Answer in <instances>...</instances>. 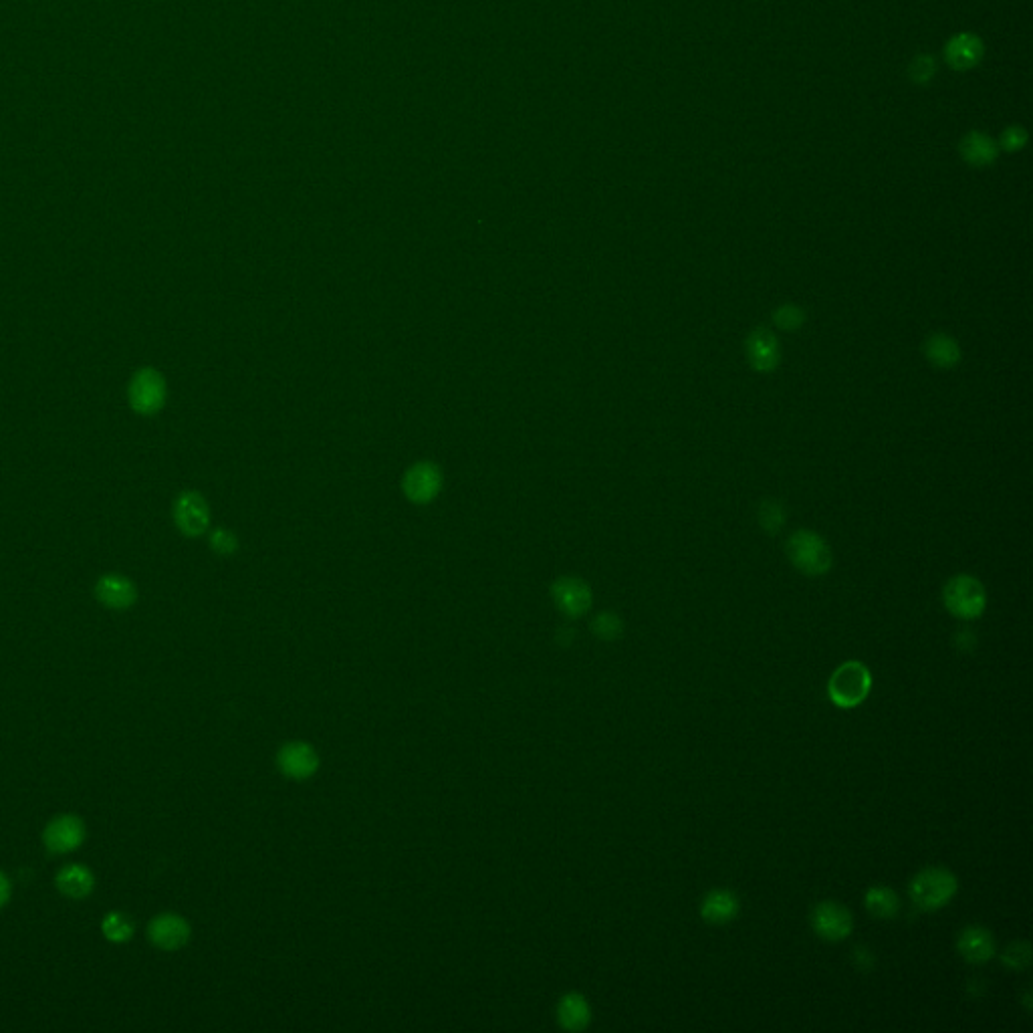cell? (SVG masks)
Listing matches in <instances>:
<instances>
[{
  "instance_id": "6da1fadb",
  "label": "cell",
  "mask_w": 1033,
  "mask_h": 1033,
  "mask_svg": "<svg viewBox=\"0 0 1033 1033\" xmlns=\"http://www.w3.org/2000/svg\"><path fill=\"white\" fill-rule=\"evenodd\" d=\"M872 691V672L860 660L840 664L828 680V697L838 709L862 705Z\"/></svg>"
},
{
  "instance_id": "7a4b0ae2",
  "label": "cell",
  "mask_w": 1033,
  "mask_h": 1033,
  "mask_svg": "<svg viewBox=\"0 0 1033 1033\" xmlns=\"http://www.w3.org/2000/svg\"><path fill=\"white\" fill-rule=\"evenodd\" d=\"M957 876L943 866H929L908 884V898L921 910H939L957 894Z\"/></svg>"
},
{
  "instance_id": "3957f363",
  "label": "cell",
  "mask_w": 1033,
  "mask_h": 1033,
  "mask_svg": "<svg viewBox=\"0 0 1033 1033\" xmlns=\"http://www.w3.org/2000/svg\"><path fill=\"white\" fill-rule=\"evenodd\" d=\"M789 561L806 576L818 578L830 571L832 551L830 545L814 531H795L785 545Z\"/></svg>"
},
{
  "instance_id": "277c9868",
  "label": "cell",
  "mask_w": 1033,
  "mask_h": 1033,
  "mask_svg": "<svg viewBox=\"0 0 1033 1033\" xmlns=\"http://www.w3.org/2000/svg\"><path fill=\"white\" fill-rule=\"evenodd\" d=\"M945 608L961 620H975L985 612L987 592L983 584L973 576H955L943 590Z\"/></svg>"
},
{
  "instance_id": "5b68a950",
  "label": "cell",
  "mask_w": 1033,
  "mask_h": 1033,
  "mask_svg": "<svg viewBox=\"0 0 1033 1033\" xmlns=\"http://www.w3.org/2000/svg\"><path fill=\"white\" fill-rule=\"evenodd\" d=\"M168 388L164 376L154 368H142L134 374L128 388L130 408L140 416H154L166 404Z\"/></svg>"
},
{
  "instance_id": "8992f818",
  "label": "cell",
  "mask_w": 1033,
  "mask_h": 1033,
  "mask_svg": "<svg viewBox=\"0 0 1033 1033\" xmlns=\"http://www.w3.org/2000/svg\"><path fill=\"white\" fill-rule=\"evenodd\" d=\"M812 929L820 939L828 943H840L854 931L852 912L836 900L818 902L812 910Z\"/></svg>"
},
{
  "instance_id": "52a82bcc",
  "label": "cell",
  "mask_w": 1033,
  "mask_h": 1033,
  "mask_svg": "<svg viewBox=\"0 0 1033 1033\" xmlns=\"http://www.w3.org/2000/svg\"><path fill=\"white\" fill-rule=\"evenodd\" d=\"M172 517L178 531L186 537H200L210 527V507L196 491H184L176 497Z\"/></svg>"
},
{
  "instance_id": "ba28073f",
  "label": "cell",
  "mask_w": 1033,
  "mask_h": 1033,
  "mask_svg": "<svg viewBox=\"0 0 1033 1033\" xmlns=\"http://www.w3.org/2000/svg\"><path fill=\"white\" fill-rule=\"evenodd\" d=\"M442 483V471L434 463L420 461L406 471L402 479V491L408 501L416 505H426L440 495Z\"/></svg>"
},
{
  "instance_id": "9c48e42d",
  "label": "cell",
  "mask_w": 1033,
  "mask_h": 1033,
  "mask_svg": "<svg viewBox=\"0 0 1033 1033\" xmlns=\"http://www.w3.org/2000/svg\"><path fill=\"white\" fill-rule=\"evenodd\" d=\"M148 937L162 951H178L190 939V925L184 916L164 912L152 918V923L148 925Z\"/></svg>"
},
{
  "instance_id": "30bf717a",
  "label": "cell",
  "mask_w": 1033,
  "mask_h": 1033,
  "mask_svg": "<svg viewBox=\"0 0 1033 1033\" xmlns=\"http://www.w3.org/2000/svg\"><path fill=\"white\" fill-rule=\"evenodd\" d=\"M85 840V824L73 814L55 818L43 832V842L53 854H69Z\"/></svg>"
},
{
  "instance_id": "8fae6325",
  "label": "cell",
  "mask_w": 1033,
  "mask_h": 1033,
  "mask_svg": "<svg viewBox=\"0 0 1033 1033\" xmlns=\"http://www.w3.org/2000/svg\"><path fill=\"white\" fill-rule=\"evenodd\" d=\"M95 598L109 610H128L138 600L136 584L124 573H103L95 584Z\"/></svg>"
},
{
  "instance_id": "7c38bea8",
  "label": "cell",
  "mask_w": 1033,
  "mask_h": 1033,
  "mask_svg": "<svg viewBox=\"0 0 1033 1033\" xmlns=\"http://www.w3.org/2000/svg\"><path fill=\"white\" fill-rule=\"evenodd\" d=\"M551 596L555 606L569 618H580L592 608V590L578 578H559L551 588Z\"/></svg>"
},
{
  "instance_id": "4fadbf2b",
  "label": "cell",
  "mask_w": 1033,
  "mask_h": 1033,
  "mask_svg": "<svg viewBox=\"0 0 1033 1033\" xmlns=\"http://www.w3.org/2000/svg\"><path fill=\"white\" fill-rule=\"evenodd\" d=\"M957 951L967 963L983 965L995 957V937L981 925H969L957 937Z\"/></svg>"
},
{
  "instance_id": "5bb4252c",
  "label": "cell",
  "mask_w": 1033,
  "mask_h": 1033,
  "mask_svg": "<svg viewBox=\"0 0 1033 1033\" xmlns=\"http://www.w3.org/2000/svg\"><path fill=\"white\" fill-rule=\"evenodd\" d=\"M779 356V341L769 329L759 327L751 331L747 337V358L753 370L773 372L779 366Z\"/></svg>"
},
{
  "instance_id": "9a60e30c",
  "label": "cell",
  "mask_w": 1033,
  "mask_h": 1033,
  "mask_svg": "<svg viewBox=\"0 0 1033 1033\" xmlns=\"http://www.w3.org/2000/svg\"><path fill=\"white\" fill-rule=\"evenodd\" d=\"M741 910V902L735 892L727 888H715L707 892V896L701 902V916L703 921L709 925H729L733 923Z\"/></svg>"
},
{
  "instance_id": "2e32d148",
  "label": "cell",
  "mask_w": 1033,
  "mask_h": 1033,
  "mask_svg": "<svg viewBox=\"0 0 1033 1033\" xmlns=\"http://www.w3.org/2000/svg\"><path fill=\"white\" fill-rule=\"evenodd\" d=\"M985 57V45L981 37L973 33L955 35L945 47V59L955 71H969Z\"/></svg>"
},
{
  "instance_id": "e0dca14e",
  "label": "cell",
  "mask_w": 1033,
  "mask_h": 1033,
  "mask_svg": "<svg viewBox=\"0 0 1033 1033\" xmlns=\"http://www.w3.org/2000/svg\"><path fill=\"white\" fill-rule=\"evenodd\" d=\"M317 753L307 743H289L279 753V767L287 777L307 779L317 771Z\"/></svg>"
},
{
  "instance_id": "ac0fdd59",
  "label": "cell",
  "mask_w": 1033,
  "mask_h": 1033,
  "mask_svg": "<svg viewBox=\"0 0 1033 1033\" xmlns=\"http://www.w3.org/2000/svg\"><path fill=\"white\" fill-rule=\"evenodd\" d=\"M959 152L963 156V160L969 164V166H975V168H983V166H991L997 156H999V146L995 144V140L983 132H969L961 144H959Z\"/></svg>"
},
{
  "instance_id": "d6986e66",
  "label": "cell",
  "mask_w": 1033,
  "mask_h": 1033,
  "mask_svg": "<svg viewBox=\"0 0 1033 1033\" xmlns=\"http://www.w3.org/2000/svg\"><path fill=\"white\" fill-rule=\"evenodd\" d=\"M57 888L61 894L73 898V900H79V898H85L93 892L95 888V876L93 872L83 866V864H67L65 868L59 870L57 874Z\"/></svg>"
},
{
  "instance_id": "ffe728a7",
  "label": "cell",
  "mask_w": 1033,
  "mask_h": 1033,
  "mask_svg": "<svg viewBox=\"0 0 1033 1033\" xmlns=\"http://www.w3.org/2000/svg\"><path fill=\"white\" fill-rule=\"evenodd\" d=\"M557 1017L559 1023L569 1031H582L588 1027L592 1019L590 1005L584 995L580 993H567L559 1005H557Z\"/></svg>"
},
{
  "instance_id": "44dd1931",
  "label": "cell",
  "mask_w": 1033,
  "mask_h": 1033,
  "mask_svg": "<svg viewBox=\"0 0 1033 1033\" xmlns=\"http://www.w3.org/2000/svg\"><path fill=\"white\" fill-rule=\"evenodd\" d=\"M925 354L933 366L943 370L955 368L961 360L959 343L947 333H933L925 343Z\"/></svg>"
},
{
  "instance_id": "7402d4cb",
  "label": "cell",
  "mask_w": 1033,
  "mask_h": 1033,
  "mask_svg": "<svg viewBox=\"0 0 1033 1033\" xmlns=\"http://www.w3.org/2000/svg\"><path fill=\"white\" fill-rule=\"evenodd\" d=\"M864 904H866V910L874 918H882V921H892V918H896L900 912L898 894L890 886H884V884L870 886L864 896Z\"/></svg>"
},
{
  "instance_id": "603a6c76",
  "label": "cell",
  "mask_w": 1033,
  "mask_h": 1033,
  "mask_svg": "<svg viewBox=\"0 0 1033 1033\" xmlns=\"http://www.w3.org/2000/svg\"><path fill=\"white\" fill-rule=\"evenodd\" d=\"M101 931H103L105 939L111 943H128L134 937L136 927L128 914L116 910V912L105 914L103 923H101Z\"/></svg>"
},
{
  "instance_id": "cb8c5ba5",
  "label": "cell",
  "mask_w": 1033,
  "mask_h": 1033,
  "mask_svg": "<svg viewBox=\"0 0 1033 1033\" xmlns=\"http://www.w3.org/2000/svg\"><path fill=\"white\" fill-rule=\"evenodd\" d=\"M1001 963L1007 969H1013V971L1027 969L1029 963H1031V947H1029V943H1025V941L1009 943L1003 949V953H1001Z\"/></svg>"
},
{
  "instance_id": "d4e9b609",
  "label": "cell",
  "mask_w": 1033,
  "mask_h": 1033,
  "mask_svg": "<svg viewBox=\"0 0 1033 1033\" xmlns=\"http://www.w3.org/2000/svg\"><path fill=\"white\" fill-rule=\"evenodd\" d=\"M757 517H759V525L771 535L781 531V527L785 525V509L777 501H763L759 505Z\"/></svg>"
},
{
  "instance_id": "484cf974",
  "label": "cell",
  "mask_w": 1033,
  "mask_h": 1033,
  "mask_svg": "<svg viewBox=\"0 0 1033 1033\" xmlns=\"http://www.w3.org/2000/svg\"><path fill=\"white\" fill-rule=\"evenodd\" d=\"M935 73H937V63H935L933 55H929V53L916 55V57L910 61V65H908V75H910V79H912L916 85H927V83H931V81H933V77H935Z\"/></svg>"
},
{
  "instance_id": "4316f807",
  "label": "cell",
  "mask_w": 1033,
  "mask_h": 1033,
  "mask_svg": "<svg viewBox=\"0 0 1033 1033\" xmlns=\"http://www.w3.org/2000/svg\"><path fill=\"white\" fill-rule=\"evenodd\" d=\"M592 630L598 638L602 640H618L624 632V624L620 620L618 614L614 612H602L594 618L592 622Z\"/></svg>"
},
{
  "instance_id": "83f0119b",
  "label": "cell",
  "mask_w": 1033,
  "mask_h": 1033,
  "mask_svg": "<svg viewBox=\"0 0 1033 1033\" xmlns=\"http://www.w3.org/2000/svg\"><path fill=\"white\" fill-rule=\"evenodd\" d=\"M773 321L783 331H797L803 323H806V313H803V309H799L797 305L785 303L773 313Z\"/></svg>"
},
{
  "instance_id": "f1b7e54d",
  "label": "cell",
  "mask_w": 1033,
  "mask_h": 1033,
  "mask_svg": "<svg viewBox=\"0 0 1033 1033\" xmlns=\"http://www.w3.org/2000/svg\"><path fill=\"white\" fill-rule=\"evenodd\" d=\"M210 547L218 553V555H231L237 551L239 547V541L237 537L226 531V529H214L212 535H210Z\"/></svg>"
},
{
  "instance_id": "f546056e",
  "label": "cell",
  "mask_w": 1033,
  "mask_h": 1033,
  "mask_svg": "<svg viewBox=\"0 0 1033 1033\" xmlns=\"http://www.w3.org/2000/svg\"><path fill=\"white\" fill-rule=\"evenodd\" d=\"M1027 144V132L1021 126H1009L999 140V146L1005 152H1019Z\"/></svg>"
},
{
  "instance_id": "4dcf8cb0",
  "label": "cell",
  "mask_w": 1033,
  "mask_h": 1033,
  "mask_svg": "<svg viewBox=\"0 0 1033 1033\" xmlns=\"http://www.w3.org/2000/svg\"><path fill=\"white\" fill-rule=\"evenodd\" d=\"M854 961H856V967L862 969V971H870L874 967V957L868 949L864 947H858L854 949Z\"/></svg>"
},
{
  "instance_id": "1f68e13d",
  "label": "cell",
  "mask_w": 1033,
  "mask_h": 1033,
  "mask_svg": "<svg viewBox=\"0 0 1033 1033\" xmlns=\"http://www.w3.org/2000/svg\"><path fill=\"white\" fill-rule=\"evenodd\" d=\"M13 896V884L5 872H0V908H5Z\"/></svg>"
}]
</instances>
